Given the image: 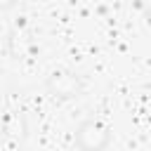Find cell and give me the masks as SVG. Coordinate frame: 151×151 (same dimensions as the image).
<instances>
[{
    "label": "cell",
    "mask_w": 151,
    "mask_h": 151,
    "mask_svg": "<svg viewBox=\"0 0 151 151\" xmlns=\"http://www.w3.org/2000/svg\"><path fill=\"white\" fill-rule=\"evenodd\" d=\"M45 87L47 92L54 97V99H61V101H68V99H78L85 90V80L80 73L71 71V68H57L47 76L45 80Z\"/></svg>",
    "instance_id": "cell-1"
},
{
    "label": "cell",
    "mask_w": 151,
    "mask_h": 151,
    "mask_svg": "<svg viewBox=\"0 0 151 151\" xmlns=\"http://www.w3.org/2000/svg\"><path fill=\"white\" fill-rule=\"evenodd\" d=\"M73 139L80 151H104L111 142V130L106 123H101L97 118H87L76 127Z\"/></svg>",
    "instance_id": "cell-2"
},
{
    "label": "cell",
    "mask_w": 151,
    "mask_h": 151,
    "mask_svg": "<svg viewBox=\"0 0 151 151\" xmlns=\"http://www.w3.org/2000/svg\"><path fill=\"white\" fill-rule=\"evenodd\" d=\"M28 137V123L21 111H9L2 118V142L5 146H21Z\"/></svg>",
    "instance_id": "cell-3"
},
{
    "label": "cell",
    "mask_w": 151,
    "mask_h": 151,
    "mask_svg": "<svg viewBox=\"0 0 151 151\" xmlns=\"http://www.w3.org/2000/svg\"><path fill=\"white\" fill-rule=\"evenodd\" d=\"M139 5H142V12H144V17L151 21V0H139Z\"/></svg>",
    "instance_id": "cell-4"
},
{
    "label": "cell",
    "mask_w": 151,
    "mask_h": 151,
    "mask_svg": "<svg viewBox=\"0 0 151 151\" xmlns=\"http://www.w3.org/2000/svg\"><path fill=\"white\" fill-rule=\"evenodd\" d=\"M12 5H14V0H2V2H0V7H2L5 12H7V9L12 7Z\"/></svg>",
    "instance_id": "cell-5"
},
{
    "label": "cell",
    "mask_w": 151,
    "mask_h": 151,
    "mask_svg": "<svg viewBox=\"0 0 151 151\" xmlns=\"http://www.w3.org/2000/svg\"><path fill=\"white\" fill-rule=\"evenodd\" d=\"M7 151H21V146H7Z\"/></svg>",
    "instance_id": "cell-6"
}]
</instances>
